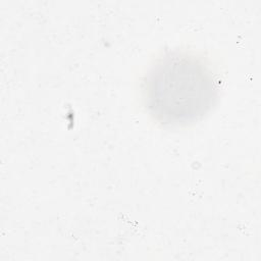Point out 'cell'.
<instances>
[{"label":"cell","instance_id":"6da1fadb","mask_svg":"<svg viewBox=\"0 0 261 261\" xmlns=\"http://www.w3.org/2000/svg\"><path fill=\"white\" fill-rule=\"evenodd\" d=\"M144 99L149 113L165 125L201 119L215 104L218 86L209 67L193 54L166 53L148 70Z\"/></svg>","mask_w":261,"mask_h":261}]
</instances>
